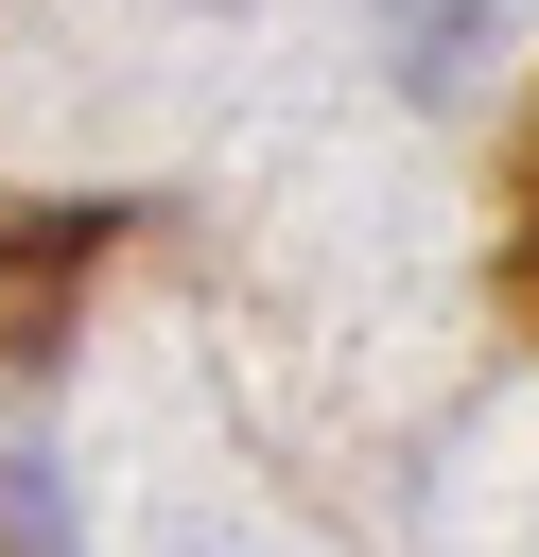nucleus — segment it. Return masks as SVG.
Returning a JSON list of instances; mask_svg holds the SVG:
<instances>
[{"mask_svg":"<svg viewBox=\"0 0 539 557\" xmlns=\"http://www.w3.org/2000/svg\"><path fill=\"white\" fill-rule=\"evenodd\" d=\"M469 52H487V0H400V87H417V104H452Z\"/></svg>","mask_w":539,"mask_h":557,"instance_id":"nucleus-1","label":"nucleus"},{"mask_svg":"<svg viewBox=\"0 0 539 557\" xmlns=\"http://www.w3.org/2000/svg\"><path fill=\"white\" fill-rule=\"evenodd\" d=\"M522 296H539V139H522Z\"/></svg>","mask_w":539,"mask_h":557,"instance_id":"nucleus-2","label":"nucleus"},{"mask_svg":"<svg viewBox=\"0 0 539 557\" xmlns=\"http://www.w3.org/2000/svg\"><path fill=\"white\" fill-rule=\"evenodd\" d=\"M174 557H243V540H191V522H174Z\"/></svg>","mask_w":539,"mask_h":557,"instance_id":"nucleus-3","label":"nucleus"}]
</instances>
